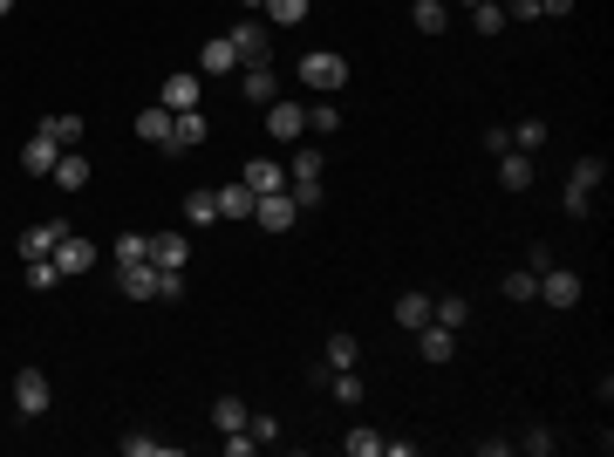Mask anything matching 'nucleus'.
Here are the masks:
<instances>
[{"instance_id":"2","label":"nucleus","mask_w":614,"mask_h":457,"mask_svg":"<svg viewBox=\"0 0 614 457\" xmlns=\"http://www.w3.org/2000/svg\"><path fill=\"white\" fill-rule=\"evenodd\" d=\"M253 226H260V232H294V226H301L294 191H267V198H253Z\"/></svg>"},{"instance_id":"16","label":"nucleus","mask_w":614,"mask_h":457,"mask_svg":"<svg viewBox=\"0 0 614 457\" xmlns=\"http://www.w3.org/2000/svg\"><path fill=\"white\" fill-rule=\"evenodd\" d=\"M239 69V48H232V35H212L205 48H198V76H232Z\"/></svg>"},{"instance_id":"41","label":"nucleus","mask_w":614,"mask_h":457,"mask_svg":"<svg viewBox=\"0 0 614 457\" xmlns=\"http://www.w3.org/2000/svg\"><path fill=\"white\" fill-rule=\"evenodd\" d=\"M219 444H226V457H253V451H260V437H253V430H226Z\"/></svg>"},{"instance_id":"23","label":"nucleus","mask_w":614,"mask_h":457,"mask_svg":"<svg viewBox=\"0 0 614 457\" xmlns=\"http://www.w3.org/2000/svg\"><path fill=\"white\" fill-rule=\"evenodd\" d=\"M185 226H219V191H185Z\"/></svg>"},{"instance_id":"30","label":"nucleus","mask_w":614,"mask_h":457,"mask_svg":"<svg viewBox=\"0 0 614 457\" xmlns=\"http://www.w3.org/2000/svg\"><path fill=\"white\" fill-rule=\"evenodd\" d=\"M137 137H144V144H164V137H171V110H164V103H157V110H137Z\"/></svg>"},{"instance_id":"36","label":"nucleus","mask_w":614,"mask_h":457,"mask_svg":"<svg viewBox=\"0 0 614 457\" xmlns=\"http://www.w3.org/2000/svg\"><path fill=\"white\" fill-rule=\"evenodd\" d=\"M601 178H608V164H601V157H580L574 171H567V185H574V191H594Z\"/></svg>"},{"instance_id":"34","label":"nucleus","mask_w":614,"mask_h":457,"mask_svg":"<svg viewBox=\"0 0 614 457\" xmlns=\"http://www.w3.org/2000/svg\"><path fill=\"white\" fill-rule=\"evenodd\" d=\"M396 321H403V328H423V321H430V294H396Z\"/></svg>"},{"instance_id":"10","label":"nucleus","mask_w":614,"mask_h":457,"mask_svg":"<svg viewBox=\"0 0 614 457\" xmlns=\"http://www.w3.org/2000/svg\"><path fill=\"white\" fill-rule=\"evenodd\" d=\"M417 355L430 362V369H444V362L458 355V328H437V321H423V328H417Z\"/></svg>"},{"instance_id":"6","label":"nucleus","mask_w":614,"mask_h":457,"mask_svg":"<svg viewBox=\"0 0 614 457\" xmlns=\"http://www.w3.org/2000/svg\"><path fill=\"white\" fill-rule=\"evenodd\" d=\"M580 294H587V287H580V273L553 267V260L539 267V301H546V307H580Z\"/></svg>"},{"instance_id":"48","label":"nucleus","mask_w":614,"mask_h":457,"mask_svg":"<svg viewBox=\"0 0 614 457\" xmlns=\"http://www.w3.org/2000/svg\"><path fill=\"white\" fill-rule=\"evenodd\" d=\"M239 7H246V14H260V7H267V0H239Z\"/></svg>"},{"instance_id":"21","label":"nucleus","mask_w":614,"mask_h":457,"mask_svg":"<svg viewBox=\"0 0 614 457\" xmlns=\"http://www.w3.org/2000/svg\"><path fill=\"white\" fill-rule=\"evenodd\" d=\"M55 185H62V191H89V157L62 151V157H55Z\"/></svg>"},{"instance_id":"31","label":"nucleus","mask_w":614,"mask_h":457,"mask_svg":"<svg viewBox=\"0 0 614 457\" xmlns=\"http://www.w3.org/2000/svg\"><path fill=\"white\" fill-rule=\"evenodd\" d=\"M246 417H253V410H246L239 396H219V403H212V423H219V437H226V430H246Z\"/></svg>"},{"instance_id":"24","label":"nucleus","mask_w":614,"mask_h":457,"mask_svg":"<svg viewBox=\"0 0 614 457\" xmlns=\"http://www.w3.org/2000/svg\"><path fill=\"white\" fill-rule=\"evenodd\" d=\"M321 164H328L321 151H294L287 157V185H321Z\"/></svg>"},{"instance_id":"1","label":"nucleus","mask_w":614,"mask_h":457,"mask_svg":"<svg viewBox=\"0 0 614 457\" xmlns=\"http://www.w3.org/2000/svg\"><path fill=\"white\" fill-rule=\"evenodd\" d=\"M301 82L314 89V96H335L348 82V55H335V48H307L301 55Z\"/></svg>"},{"instance_id":"40","label":"nucleus","mask_w":614,"mask_h":457,"mask_svg":"<svg viewBox=\"0 0 614 457\" xmlns=\"http://www.w3.org/2000/svg\"><path fill=\"white\" fill-rule=\"evenodd\" d=\"M123 457H164V437H151V430H130V437H123Z\"/></svg>"},{"instance_id":"15","label":"nucleus","mask_w":614,"mask_h":457,"mask_svg":"<svg viewBox=\"0 0 614 457\" xmlns=\"http://www.w3.org/2000/svg\"><path fill=\"white\" fill-rule=\"evenodd\" d=\"M55 157H62V144L35 130V137L21 144V171H28V178H55Z\"/></svg>"},{"instance_id":"50","label":"nucleus","mask_w":614,"mask_h":457,"mask_svg":"<svg viewBox=\"0 0 614 457\" xmlns=\"http://www.w3.org/2000/svg\"><path fill=\"white\" fill-rule=\"evenodd\" d=\"M458 7H478V0H458Z\"/></svg>"},{"instance_id":"18","label":"nucleus","mask_w":614,"mask_h":457,"mask_svg":"<svg viewBox=\"0 0 614 457\" xmlns=\"http://www.w3.org/2000/svg\"><path fill=\"white\" fill-rule=\"evenodd\" d=\"M533 171H539L533 151H499V185L505 191H526V185H533Z\"/></svg>"},{"instance_id":"9","label":"nucleus","mask_w":614,"mask_h":457,"mask_svg":"<svg viewBox=\"0 0 614 457\" xmlns=\"http://www.w3.org/2000/svg\"><path fill=\"white\" fill-rule=\"evenodd\" d=\"M239 185L253 191V198H267V191H287V164H280V157H253V164H239Z\"/></svg>"},{"instance_id":"19","label":"nucleus","mask_w":614,"mask_h":457,"mask_svg":"<svg viewBox=\"0 0 614 457\" xmlns=\"http://www.w3.org/2000/svg\"><path fill=\"white\" fill-rule=\"evenodd\" d=\"M35 130H41V137H55L62 151H76V144H82V116H69V110H62V116L48 110V116H41V123H35Z\"/></svg>"},{"instance_id":"25","label":"nucleus","mask_w":614,"mask_h":457,"mask_svg":"<svg viewBox=\"0 0 614 457\" xmlns=\"http://www.w3.org/2000/svg\"><path fill=\"white\" fill-rule=\"evenodd\" d=\"M219 219H253V191L239 185V178L219 185Z\"/></svg>"},{"instance_id":"33","label":"nucleus","mask_w":614,"mask_h":457,"mask_svg":"<svg viewBox=\"0 0 614 457\" xmlns=\"http://www.w3.org/2000/svg\"><path fill=\"white\" fill-rule=\"evenodd\" d=\"M499 294H505V301H539V273L533 267H526V273H505Z\"/></svg>"},{"instance_id":"47","label":"nucleus","mask_w":614,"mask_h":457,"mask_svg":"<svg viewBox=\"0 0 614 457\" xmlns=\"http://www.w3.org/2000/svg\"><path fill=\"white\" fill-rule=\"evenodd\" d=\"M539 14H546V21H567V14H574V0H539Z\"/></svg>"},{"instance_id":"38","label":"nucleus","mask_w":614,"mask_h":457,"mask_svg":"<svg viewBox=\"0 0 614 457\" xmlns=\"http://www.w3.org/2000/svg\"><path fill=\"white\" fill-rule=\"evenodd\" d=\"M539 144H546V123H539V116L512 123V151H539Z\"/></svg>"},{"instance_id":"35","label":"nucleus","mask_w":614,"mask_h":457,"mask_svg":"<svg viewBox=\"0 0 614 457\" xmlns=\"http://www.w3.org/2000/svg\"><path fill=\"white\" fill-rule=\"evenodd\" d=\"M307 130H314V137H335V130H342V110H335V103H307Z\"/></svg>"},{"instance_id":"8","label":"nucleus","mask_w":614,"mask_h":457,"mask_svg":"<svg viewBox=\"0 0 614 457\" xmlns=\"http://www.w3.org/2000/svg\"><path fill=\"white\" fill-rule=\"evenodd\" d=\"M205 137H212L205 110H171V137H164V151H198Z\"/></svg>"},{"instance_id":"11","label":"nucleus","mask_w":614,"mask_h":457,"mask_svg":"<svg viewBox=\"0 0 614 457\" xmlns=\"http://www.w3.org/2000/svg\"><path fill=\"white\" fill-rule=\"evenodd\" d=\"M239 89H246V103H260V110H267L273 96H280V76H273V62H246V69H239Z\"/></svg>"},{"instance_id":"27","label":"nucleus","mask_w":614,"mask_h":457,"mask_svg":"<svg viewBox=\"0 0 614 457\" xmlns=\"http://www.w3.org/2000/svg\"><path fill=\"white\" fill-rule=\"evenodd\" d=\"M355 362H362V342H355L348 328H335V335H328V369H355Z\"/></svg>"},{"instance_id":"22","label":"nucleus","mask_w":614,"mask_h":457,"mask_svg":"<svg viewBox=\"0 0 614 457\" xmlns=\"http://www.w3.org/2000/svg\"><path fill=\"white\" fill-rule=\"evenodd\" d=\"M321 376H328V369H321ZM328 396H335V403H348V410H355V403L369 396V382L355 376V369H335V376H328Z\"/></svg>"},{"instance_id":"4","label":"nucleus","mask_w":614,"mask_h":457,"mask_svg":"<svg viewBox=\"0 0 614 457\" xmlns=\"http://www.w3.org/2000/svg\"><path fill=\"white\" fill-rule=\"evenodd\" d=\"M232 48H239V69H246V62H273V28L260 14H246V21L232 28Z\"/></svg>"},{"instance_id":"37","label":"nucleus","mask_w":614,"mask_h":457,"mask_svg":"<svg viewBox=\"0 0 614 457\" xmlns=\"http://www.w3.org/2000/svg\"><path fill=\"white\" fill-rule=\"evenodd\" d=\"M471 28H478V35H499V28H505V7H499V0H478V7H471Z\"/></svg>"},{"instance_id":"43","label":"nucleus","mask_w":614,"mask_h":457,"mask_svg":"<svg viewBox=\"0 0 614 457\" xmlns=\"http://www.w3.org/2000/svg\"><path fill=\"white\" fill-rule=\"evenodd\" d=\"M560 205H567V219H587V212H594V191H560Z\"/></svg>"},{"instance_id":"20","label":"nucleus","mask_w":614,"mask_h":457,"mask_svg":"<svg viewBox=\"0 0 614 457\" xmlns=\"http://www.w3.org/2000/svg\"><path fill=\"white\" fill-rule=\"evenodd\" d=\"M410 21H417V35H444V28H451V7H444V0H410Z\"/></svg>"},{"instance_id":"28","label":"nucleus","mask_w":614,"mask_h":457,"mask_svg":"<svg viewBox=\"0 0 614 457\" xmlns=\"http://www.w3.org/2000/svg\"><path fill=\"white\" fill-rule=\"evenodd\" d=\"M151 260V232H116V267H137Z\"/></svg>"},{"instance_id":"44","label":"nucleus","mask_w":614,"mask_h":457,"mask_svg":"<svg viewBox=\"0 0 614 457\" xmlns=\"http://www.w3.org/2000/svg\"><path fill=\"white\" fill-rule=\"evenodd\" d=\"M505 21H539V0H499Z\"/></svg>"},{"instance_id":"49","label":"nucleus","mask_w":614,"mask_h":457,"mask_svg":"<svg viewBox=\"0 0 614 457\" xmlns=\"http://www.w3.org/2000/svg\"><path fill=\"white\" fill-rule=\"evenodd\" d=\"M7 14H14V0H0V21H7Z\"/></svg>"},{"instance_id":"17","label":"nucleus","mask_w":614,"mask_h":457,"mask_svg":"<svg viewBox=\"0 0 614 457\" xmlns=\"http://www.w3.org/2000/svg\"><path fill=\"white\" fill-rule=\"evenodd\" d=\"M116 287H123L130 301H157V267H151V260H137V267H116Z\"/></svg>"},{"instance_id":"13","label":"nucleus","mask_w":614,"mask_h":457,"mask_svg":"<svg viewBox=\"0 0 614 457\" xmlns=\"http://www.w3.org/2000/svg\"><path fill=\"white\" fill-rule=\"evenodd\" d=\"M62 232H76V226H69V219H41V226H28L21 232V260H48Z\"/></svg>"},{"instance_id":"3","label":"nucleus","mask_w":614,"mask_h":457,"mask_svg":"<svg viewBox=\"0 0 614 457\" xmlns=\"http://www.w3.org/2000/svg\"><path fill=\"white\" fill-rule=\"evenodd\" d=\"M48 260H55V273H62V280H76V273L96 267V239H89V232H62Z\"/></svg>"},{"instance_id":"7","label":"nucleus","mask_w":614,"mask_h":457,"mask_svg":"<svg viewBox=\"0 0 614 457\" xmlns=\"http://www.w3.org/2000/svg\"><path fill=\"white\" fill-rule=\"evenodd\" d=\"M267 130H273V144H301V137H307V103L273 96V103H267Z\"/></svg>"},{"instance_id":"45","label":"nucleus","mask_w":614,"mask_h":457,"mask_svg":"<svg viewBox=\"0 0 614 457\" xmlns=\"http://www.w3.org/2000/svg\"><path fill=\"white\" fill-rule=\"evenodd\" d=\"M246 430H253V437H260V451H267L273 437H280V423H273V417H246Z\"/></svg>"},{"instance_id":"32","label":"nucleus","mask_w":614,"mask_h":457,"mask_svg":"<svg viewBox=\"0 0 614 457\" xmlns=\"http://www.w3.org/2000/svg\"><path fill=\"white\" fill-rule=\"evenodd\" d=\"M307 7H314V0H267L260 14H273V28H301V21H307Z\"/></svg>"},{"instance_id":"5","label":"nucleus","mask_w":614,"mask_h":457,"mask_svg":"<svg viewBox=\"0 0 614 457\" xmlns=\"http://www.w3.org/2000/svg\"><path fill=\"white\" fill-rule=\"evenodd\" d=\"M48 403H55V382L41 376V369H21L14 376V410L21 417H48Z\"/></svg>"},{"instance_id":"46","label":"nucleus","mask_w":614,"mask_h":457,"mask_svg":"<svg viewBox=\"0 0 614 457\" xmlns=\"http://www.w3.org/2000/svg\"><path fill=\"white\" fill-rule=\"evenodd\" d=\"M485 151H492V157L512 151V130H505V123H492V130H485Z\"/></svg>"},{"instance_id":"29","label":"nucleus","mask_w":614,"mask_h":457,"mask_svg":"<svg viewBox=\"0 0 614 457\" xmlns=\"http://www.w3.org/2000/svg\"><path fill=\"white\" fill-rule=\"evenodd\" d=\"M342 451H348V457H383V430H369V423H355V430H348V437H342Z\"/></svg>"},{"instance_id":"12","label":"nucleus","mask_w":614,"mask_h":457,"mask_svg":"<svg viewBox=\"0 0 614 457\" xmlns=\"http://www.w3.org/2000/svg\"><path fill=\"white\" fill-rule=\"evenodd\" d=\"M198 96H205V76H198V69L164 76V110H198Z\"/></svg>"},{"instance_id":"26","label":"nucleus","mask_w":614,"mask_h":457,"mask_svg":"<svg viewBox=\"0 0 614 457\" xmlns=\"http://www.w3.org/2000/svg\"><path fill=\"white\" fill-rule=\"evenodd\" d=\"M430 321H437V328H464V321H471V301H464V294H444V301H430Z\"/></svg>"},{"instance_id":"39","label":"nucleus","mask_w":614,"mask_h":457,"mask_svg":"<svg viewBox=\"0 0 614 457\" xmlns=\"http://www.w3.org/2000/svg\"><path fill=\"white\" fill-rule=\"evenodd\" d=\"M512 451H526V457H553V451H560V437H553V430H526Z\"/></svg>"},{"instance_id":"14","label":"nucleus","mask_w":614,"mask_h":457,"mask_svg":"<svg viewBox=\"0 0 614 457\" xmlns=\"http://www.w3.org/2000/svg\"><path fill=\"white\" fill-rule=\"evenodd\" d=\"M151 267H192V232H151Z\"/></svg>"},{"instance_id":"42","label":"nucleus","mask_w":614,"mask_h":457,"mask_svg":"<svg viewBox=\"0 0 614 457\" xmlns=\"http://www.w3.org/2000/svg\"><path fill=\"white\" fill-rule=\"evenodd\" d=\"M55 280H62V273H55V260H28V287H35V294H48Z\"/></svg>"}]
</instances>
